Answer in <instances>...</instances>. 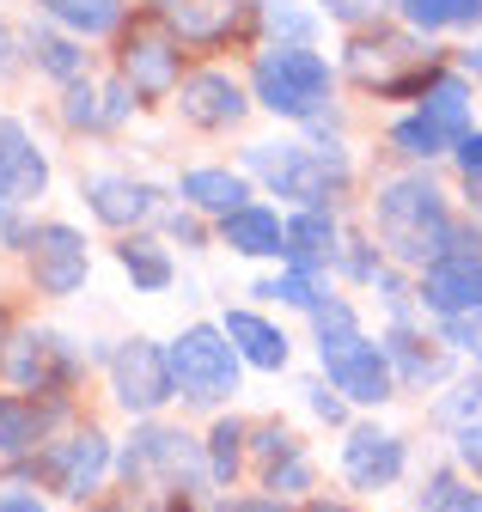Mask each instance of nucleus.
I'll list each match as a JSON object with an SVG mask.
<instances>
[{"label":"nucleus","mask_w":482,"mask_h":512,"mask_svg":"<svg viewBox=\"0 0 482 512\" xmlns=\"http://www.w3.org/2000/svg\"><path fill=\"white\" fill-rule=\"evenodd\" d=\"M226 336H232V348H238V360H251L257 372H281L287 366V336L269 324V317H257V311H226V324H220Z\"/></svg>","instance_id":"6ab92c4d"},{"label":"nucleus","mask_w":482,"mask_h":512,"mask_svg":"<svg viewBox=\"0 0 482 512\" xmlns=\"http://www.w3.org/2000/svg\"><path fill=\"white\" fill-rule=\"evenodd\" d=\"M397 13L415 31H440V25H452V0H397Z\"/></svg>","instance_id":"c9c22d12"},{"label":"nucleus","mask_w":482,"mask_h":512,"mask_svg":"<svg viewBox=\"0 0 482 512\" xmlns=\"http://www.w3.org/2000/svg\"><path fill=\"white\" fill-rule=\"evenodd\" d=\"M421 116H428L440 135L458 147V141L470 135V86H464L458 74H434L428 92H421Z\"/></svg>","instance_id":"4be33fe9"},{"label":"nucleus","mask_w":482,"mask_h":512,"mask_svg":"<svg viewBox=\"0 0 482 512\" xmlns=\"http://www.w3.org/2000/svg\"><path fill=\"white\" fill-rule=\"evenodd\" d=\"M220 238L238 250V256H287V220L275 208H238L220 220Z\"/></svg>","instance_id":"aec40b11"},{"label":"nucleus","mask_w":482,"mask_h":512,"mask_svg":"<svg viewBox=\"0 0 482 512\" xmlns=\"http://www.w3.org/2000/svg\"><path fill=\"white\" fill-rule=\"evenodd\" d=\"M421 512H482V488L440 470V476H428V488H421Z\"/></svg>","instance_id":"c756f323"},{"label":"nucleus","mask_w":482,"mask_h":512,"mask_svg":"<svg viewBox=\"0 0 482 512\" xmlns=\"http://www.w3.org/2000/svg\"><path fill=\"white\" fill-rule=\"evenodd\" d=\"M415 305H421V311H434V317L482 311V256H476V263H434V269H421V281H415Z\"/></svg>","instance_id":"2eb2a0df"},{"label":"nucleus","mask_w":482,"mask_h":512,"mask_svg":"<svg viewBox=\"0 0 482 512\" xmlns=\"http://www.w3.org/2000/svg\"><path fill=\"white\" fill-rule=\"evenodd\" d=\"M312 324H318V336H342V330H360V324H354V305H342V299H324V305L312 311Z\"/></svg>","instance_id":"ea45409f"},{"label":"nucleus","mask_w":482,"mask_h":512,"mask_svg":"<svg viewBox=\"0 0 482 512\" xmlns=\"http://www.w3.org/2000/svg\"><path fill=\"white\" fill-rule=\"evenodd\" d=\"M306 391H312V409H318L324 421H342V415H348V409H342V397H330L324 384H306Z\"/></svg>","instance_id":"37998d69"},{"label":"nucleus","mask_w":482,"mask_h":512,"mask_svg":"<svg viewBox=\"0 0 482 512\" xmlns=\"http://www.w3.org/2000/svg\"><path fill=\"white\" fill-rule=\"evenodd\" d=\"M177 196H184L190 208H202V214H238V208H251V183L238 177V171H220V165H196V171H184V183H177Z\"/></svg>","instance_id":"a211bd4d"},{"label":"nucleus","mask_w":482,"mask_h":512,"mask_svg":"<svg viewBox=\"0 0 482 512\" xmlns=\"http://www.w3.org/2000/svg\"><path fill=\"white\" fill-rule=\"evenodd\" d=\"M245 439H251V427L245 421H214V433H208V482H220V488H232V476H238V464H245Z\"/></svg>","instance_id":"393cba45"},{"label":"nucleus","mask_w":482,"mask_h":512,"mask_svg":"<svg viewBox=\"0 0 482 512\" xmlns=\"http://www.w3.org/2000/svg\"><path fill=\"white\" fill-rule=\"evenodd\" d=\"M37 7H43V13H55V7H68V0H37Z\"/></svg>","instance_id":"3c124183"},{"label":"nucleus","mask_w":482,"mask_h":512,"mask_svg":"<svg viewBox=\"0 0 482 512\" xmlns=\"http://www.w3.org/2000/svg\"><path fill=\"white\" fill-rule=\"evenodd\" d=\"M7 378L19 384V391H62V384H74V354L62 336L49 330H25L7 354Z\"/></svg>","instance_id":"9d476101"},{"label":"nucleus","mask_w":482,"mask_h":512,"mask_svg":"<svg viewBox=\"0 0 482 512\" xmlns=\"http://www.w3.org/2000/svg\"><path fill=\"white\" fill-rule=\"evenodd\" d=\"M62 116H68V128H98L104 104H98L92 80H68V92H62Z\"/></svg>","instance_id":"473e14b6"},{"label":"nucleus","mask_w":482,"mask_h":512,"mask_svg":"<svg viewBox=\"0 0 482 512\" xmlns=\"http://www.w3.org/2000/svg\"><path fill=\"white\" fill-rule=\"evenodd\" d=\"M177 110H184L190 128H232L251 110V98H245V86H238L232 74H190L184 86H177Z\"/></svg>","instance_id":"ddd939ff"},{"label":"nucleus","mask_w":482,"mask_h":512,"mask_svg":"<svg viewBox=\"0 0 482 512\" xmlns=\"http://www.w3.org/2000/svg\"><path fill=\"white\" fill-rule=\"evenodd\" d=\"M458 464L482 482V421L476 427H458Z\"/></svg>","instance_id":"a19ab883"},{"label":"nucleus","mask_w":482,"mask_h":512,"mask_svg":"<svg viewBox=\"0 0 482 512\" xmlns=\"http://www.w3.org/2000/svg\"><path fill=\"white\" fill-rule=\"evenodd\" d=\"M31 55H37V68L55 74V80H80L86 74V49H74L68 37H31Z\"/></svg>","instance_id":"7c9ffc66"},{"label":"nucleus","mask_w":482,"mask_h":512,"mask_svg":"<svg viewBox=\"0 0 482 512\" xmlns=\"http://www.w3.org/2000/svg\"><path fill=\"white\" fill-rule=\"evenodd\" d=\"M446 189L428 177V171H409V177H391L379 189V202H373V220H379V238L385 250L397 256V263H415V269H428V244L446 220Z\"/></svg>","instance_id":"f03ea898"},{"label":"nucleus","mask_w":482,"mask_h":512,"mask_svg":"<svg viewBox=\"0 0 482 512\" xmlns=\"http://www.w3.org/2000/svg\"><path fill=\"white\" fill-rule=\"evenodd\" d=\"M49 19H62L74 37H104L123 25V0H68V7H55Z\"/></svg>","instance_id":"cd10ccee"},{"label":"nucleus","mask_w":482,"mask_h":512,"mask_svg":"<svg viewBox=\"0 0 482 512\" xmlns=\"http://www.w3.org/2000/svg\"><path fill=\"white\" fill-rule=\"evenodd\" d=\"M86 269H92V256H86V238L62 220H49L31 232V275H37V293L49 299H68L86 287Z\"/></svg>","instance_id":"0eeeda50"},{"label":"nucleus","mask_w":482,"mask_h":512,"mask_svg":"<svg viewBox=\"0 0 482 512\" xmlns=\"http://www.w3.org/2000/svg\"><path fill=\"white\" fill-rule=\"evenodd\" d=\"M251 293H257V299H281V305H293V311H318V305L330 299L312 269H287V275H275V281H257Z\"/></svg>","instance_id":"c85d7f7f"},{"label":"nucleus","mask_w":482,"mask_h":512,"mask_svg":"<svg viewBox=\"0 0 482 512\" xmlns=\"http://www.w3.org/2000/svg\"><path fill=\"white\" fill-rule=\"evenodd\" d=\"M330 61L312 49V43H275L257 55L251 68V92L263 110L287 116V122H318L330 110Z\"/></svg>","instance_id":"f257e3e1"},{"label":"nucleus","mask_w":482,"mask_h":512,"mask_svg":"<svg viewBox=\"0 0 482 512\" xmlns=\"http://www.w3.org/2000/svg\"><path fill=\"white\" fill-rule=\"evenodd\" d=\"M470 208L482 214V177H470Z\"/></svg>","instance_id":"8fccbe9b"},{"label":"nucleus","mask_w":482,"mask_h":512,"mask_svg":"<svg viewBox=\"0 0 482 512\" xmlns=\"http://www.w3.org/2000/svg\"><path fill=\"white\" fill-rule=\"evenodd\" d=\"M336 256H342V269H348L354 281H379V244L348 238V244H336Z\"/></svg>","instance_id":"e433bc0d"},{"label":"nucleus","mask_w":482,"mask_h":512,"mask_svg":"<svg viewBox=\"0 0 482 512\" xmlns=\"http://www.w3.org/2000/svg\"><path fill=\"white\" fill-rule=\"evenodd\" d=\"M263 488H269L275 500H281V494H306V488H312V464H306V458H299V452H293V458H281V464H269V476H263Z\"/></svg>","instance_id":"72a5a7b5"},{"label":"nucleus","mask_w":482,"mask_h":512,"mask_svg":"<svg viewBox=\"0 0 482 512\" xmlns=\"http://www.w3.org/2000/svg\"><path fill=\"white\" fill-rule=\"evenodd\" d=\"M0 68H13V31L0 25Z\"/></svg>","instance_id":"de8ad7c7"},{"label":"nucleus","mask_w":482,"mask_h":512,"mask_svg":"<svg viewBox=\"0 0 482 512\" xmlns=\"http://www.w3.org/2000/svg\"><path fill=\"white\" fill-rule=\"evenodd\" d=\"M458 153V165H464V177H482V128H470V135L452 147Z\"/></svg>","instance_id":"79ce46f5"},{"label":"nucleus","mask_w":482,"mask_h":512,"mask_svg":"<svg viewBox=\"0 0 482 512\" xmlns=\"http://www.w3.org/2000/svg\"><path fill=\"white\" fill-rule=\"evenodd\" d=\"M123 470H129V482H165V488H196V482H202L196 445H190L184 433H171V427H147V433H135Z\"/></svg>","instance_id":"6e6552de"},{"label":"nucleus","mask_w":482,"mask_h":512,"mask_svg":"<svg viewBox=\"0 0 482 512\" xmlns=\"http://www.w3.org/2000/svg\"><path fill=\"white\" fill-rule=\"evenodd\" d=\"M49 415L37 403H13V397H0V452H37V439H43Z\"/></svg>","instance_id":"a878e982"},{"label":"nucleus","mask_w":482,"mask_h":512,"mask_svg":"<svg viewBox=\"0 0 482 512\" xmlns=\"http://www.w3.org/2000/svg\"><path fill=\"white\" fill-rule=\"evenodd\" d=\"M452 25H482V0H452Z\"/></svg>","instance_id":"c03bdc74"},{"label":"nucleus","mask_w":482,"mask_h":512,"mask_svg":"<svg viewBox=\"0 0 482 512\" xmlns=\"http://www.w3.org/2000/svg\"><path fill=\"white\" fill-rule=\"evenodd\" d=\"M0 512H43L37 494H0Z\"/></svg>","instance_id":"49530a36"},{"label":"nucleus","mask_w":482,"mask_h":512,"mask_svg":"<svg viewBox=\"0 0 482 512\" xmlns=\"http://www.w3.org/2000/svg\"><path fill=\"white\" fill-rule=\"evenodd\" d=\"M318 366L330 372V384L360 403V409H373V403H391L397 397V372H391V354L385 342H367L360 330H342V336H318Z\"/></svg>","instance_id":"39448f33"},{"label":"nucleus","mask_w":482,"mask_h":512,"mask_svg":"<svg viewBox=\"0 0 482 512\" xmlns=\"http://www.w3.org/2000/svg\"><path fill=\"white\" fill-rule=\"evenodd\" d=\"M171 238H184V244H202V226L190 214H171Z\"/></svg>","instance_id":"a18cd8bd"},{"label":"nucleus","mask_w":482,"mask_h":512,"mask_svg":"<svg viewBox=\"0 0 482 512\" xmlns=\"http://www.w3.org/2000/svg\"><path fill=\"white\" fill-rule=\"evenodd\" d=\"M110 391L129 415H159L177 397V378H171V354L147 336H129L123 348L110 354Z\"/></svg>","instance_id":"423d86ee"},{"label":"nucleus","mask_w":482,"mask_h":512,"mask_svg":"<svg viewBox=\"0 0 482 512\" xmlns=\"http://www.w3.org/2000/svg\"><path fill=\"white\" fill-rule=\"evenodd\" d=\"M269 25H275V37H287V43H312V31H318L306 13H293L287 0H275V7H269Z\"/></svg>","instance_id":"58836bf2"},{"label":"nucleus","mask_w":482,"mask_h":512,"mask_svg":"<svg viewBox=\"0 0 482 512\" xmlns=\"http://www.w3.org/2000/svg\"><path fill=\"white\" fill-rule=\"evenodd\" d=\"M123 80L141 104L153 98H177V86H184V61H177V49L165 37H129L123 49Z\"/></svg>","instance_id":"4468645a"},{"label":"nucleus","mask_w":482,"mask_h":512,"mask_svg":"<svg viewBox=\"0 0 482 512\" xmlns=\"http://www.w3.org/2000/svg\"><path fill=\"white\" fill-rule=\"evenodd\" d=\"M251 439H257V458H263V464H281V458H293V452H299V439H293L281 421H263V427H251Z\"/></svg>","instance_id":"f704fd0d"},{"label":"nucleus","mask_w":482,"mask_h":512,"mask_svg":"<svg viewBox=\"0 0 482 512\" xmlns=\"http://www.w3.org/2000/svg\"><path fill=\"white\" fill-rule=\"evenodd\" d=\"M385 354H391V372L409 384V391H428V384H440V378H446V360H440L434 348H421V336H409L403 324L385 336Z\"/></svg>","instance_id":"b1692460"},{"label":"nucleus","mask_w":482,"mask_h":512,"mask_svg":"<svg viewBox=\"0 0 482 512\" xmlns=\"http://www.w3.org/2000/svg\"><path fill=\"white\" fill-rule=\"evenodd\" d=\"M391 147H397L403 159H415V165H428V159L452 153V141H446V135H440V128L421 116V110H415V116H403V122L391 128Z\"/></svg>","instance_id":"bb28decb"},{"label":"nucleus","mask_w":482,"mask_h":512,"mask_svg":"<svg viewBox=\"0 0 482 512\" xmlns=\"http://www.w3.org/2000/svg\"><path fill=\"white\" fill-rule=\"evenodd\" d=\"M245 165L299 208H324L348 183V153L342 147H251Z\"/></svg>","instance_id":"7ed1b4c3"},{"label":"nucleus","mask_w":482,"mask_h":512,"mask_svg":"<svg viewBox=\"0 0 482 512\" xmlns=\"http://www.w3.org/2000/svg\"><path fill=\"white\" fill-rule=\"evenodd\" d=\"M336 244H342V232H336V220L324 208H299L287 220V269H312L318 275L336 256Z\"/></svg>","instance_id":"412c9836"},{"label":"nucleus","mask_w":482,"mask_h":512,"mask_svg":"<svg viewBox=\"0 0 482 512\" xmlns=\"http://www.w3.org/2000/svg\"><path fill=\"white\" fill-rule=\"evenodd\" d=\"M464 68H470V74H476V86H482V43H476V49L464 55Z\"/></svg>","instance_id":"09e8293b"},{"label":"nucleus","mask_w":482,"mask_h":512,"mask_svg":"<svg viewBox=\"0 0 482 512\" xmlns=\"http://www.w3.org/2000/svg\"><path fill=\"white\" fill-rule=\"evenodd\" d=\"M440 336H446L452 348H470V354H482V311H464V317H440Z\"/></svg>","instance_id":"4c0bfd02"},{"label":"nucleus","mask_w":482,"mask_h":512,"mask_svg":"<svg viewBox=\"0 0 482 512\" xmlns=\"http://www.w3.org/2000/svg\"><path fill=\"white\" fill-rule=\"evenodd\" d=\"M49 189V165H43V153L31 147V135L13 122V116H0V202L7 208H25V202H37Z\"/></svg>","instance_id":"f8f14e48"},{"label":"nucleus","mask_w":482,"mask_h":512,"mask_svg":"<svg viewBox=\"0 0 482 512\" xmlns=\"http://www.w3.org/2000/svg\"><path fill=\"white\" fill-rule=\"evenodd\" d=\"M104 470H110V439L98 427H80V433L49 445V476H55V488L74 494V500H86L104 482Z\"/></svg>","instance_id":"9b49d317"},{"label":"nucleus","mask_w":482,"mask_h":512,"mask_svg":"<svg viewBox=\"0 0 482 512\" xmlns=\"http://www.w3.org/2000/svg\"><path fill=\"white\" fill-rule=\"evenodd\" d=\"M171 378H177V397L190 403H226L238 391V348L220 324H190L171 348Z\"/></svg>","instance_id":"20e7f679"},{"label":"nucleus","mask_w":482,"mask_h":512,"mask_svg":"<svg viewBox=\"0 0 482 512\" xmlns=\"http://www.w3.org/2000/svg\"><path fill=\"white\" fill-rule=\"evenodd\" d=\"M116 263H123V275L135 281V293H165L171 287V256H165V244L159 238H141V232H129L123 244H116Z\"/></svg>","instance_id":"5701e85b"},{"label":"nucleus","mask_w":482,"mask_h":512,"mask_svg":"<svg viewBox=\"0 0 482 512\" xmlns=\"http://www.w3.org/2000/svg\"><path fill=\"white\" fill-rule=\"evenodd\" d=\"M86 208L104 220V226H116V232H129V226H141V220H153L159 214V189L153 183H135V177H86Z\"/></svg>","instance_id":"dca6fc26"},{"label":"nucleus","mask_w":482,"mask_h":512,"mask_svg":"<svg viewBox=\"0 0 482 512\" xmlns=\"http://www.w3.org/2000/svg\"><path fill=\"white\" fill-rule=\"evenodd\" d=\"M403 439L397 433H385V427H354L348 439H342V476H348V488H360V494H379V488H391L397 476H403Z\"/></svg>","instance_id":"1a4fd4ad"},{"label":"nucleus","mask_w":482,"mask_h":512,"mask_svg":"<svg viewBox=\"0 0 482 512\" xmlns=\"http://www.w3.org/2000/svg\"><path fill=\"white\" fill-rule=\"evenodd\" d=\"M434 415H440L446 427H476V421H482V372H470L458 391H446V397L434 403Z\"/></svg>","instance_id":"2f4dec72"},{"label":"nucleus","mask_w":482,"mask_h":512,"mask_svg":"<svg viewBox=\"0 0 482 512\" xmlns=\"http://www.w3.org/2000/svg\"><path fill=\"white\" fill-rule=\"evenodd\" d=\"M238 19H245V7L238 0H165V25L177 43H190V49H220Z\"/></svg>","instance_id":"f3484780"}]
</instances>
